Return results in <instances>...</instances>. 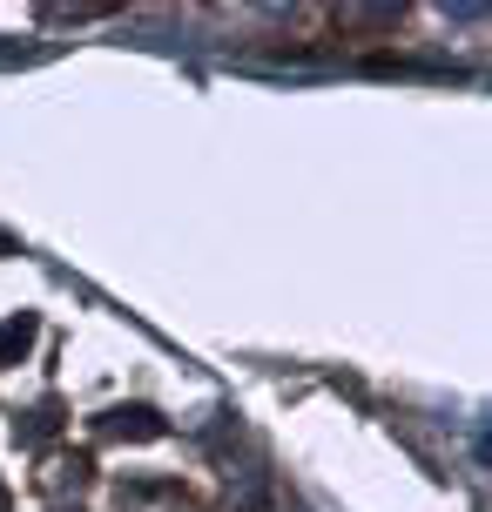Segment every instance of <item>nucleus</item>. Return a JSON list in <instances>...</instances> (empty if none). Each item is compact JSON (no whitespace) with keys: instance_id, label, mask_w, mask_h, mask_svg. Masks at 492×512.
I'll return each instance as SVG.
<instances>
[{"instance_id":"1","label":"nucleus","mask_w":492,"mask_h":512,"mask_svg":"<svg viewBox=\"0 0 492 512\" xmlns=\"http://www.w3.org/2000/svg\"><path fill=\"white\" fill-rule=\"evenodd\" d=\"M27 337H34V317H14V324H0V358L27 351Z\"/></svg>"}]
</instances>
